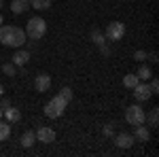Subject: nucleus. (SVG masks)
Returning <instances> with one entry per match:
<instances>
[{"label":"nucleus","instance_id":"nucleus-10","mask_svg":"<svg viewBox=\"0 0 159 157\" xmlns=\"http://www.w3.org/2000/svg\"><path fill=\"white\" fill-rule=\"evenodd\" d=\"M134 140H140V142H148V138H151V132H148V127H144V123H140V125H134Z\"/></svg>","mask_w":159,"mask_h":157},{"label":"nucleus","instance_id":"nucleus-7","mask_svg":"<svg viewBox=\"0 0 159 157\" xmlns=\"http://www.w3.org/2000/svg\"><path fill=\"white\" fill-rule=\"evenodd\" d=\"M34 134H36V142H45V145H49V142L55 140V132H53L51 127H47V125H40L38 130H34Z\"/></svg>","mask_w":159,"mask_h":157},{"label":"nucleus","instance_id":"nucleus-23","mask_svg":"<svg viewBox=\"0 0 159 157\" xmlns=\"http://www.w3.org/2000/svg\"><path fill=\"white\" fill-rule=\"evenodd\" d=\"M148 81H151V83H148V89H151V94H153V96H155V94H159V81H157V79H153V76H151Z\"/></svg>","mask_w":159,"mask_h":157},{"label":"nucleus","instance_id":"nucleus-15","mask_svg":"<svg viewBox=\"0 0 159 157\" xmlns=\"http://www.w3.org/2000/svg\"><path fill=\"white\" fill-rule=\"evenodd\" d=\"M51 2L53 0H30V7L36 11H47V9H51Z\"/></svg>","mask_w":159,"mask_h":157},{"label":"nucleus","instance_id":"nucleus-1","mask_svg":"<svg viewBox=\"0 0 159 157\" xmlns=\"http://www.w3.org/2000/svg\"><path fill=\"white\" fill-rule=\"evenodd\" d=\"M0 43L4 47L19 49L25 43V32L17 25H0Z\"/></svg>","mask_w":159,"mask_h":157},{"label":"nucleus","instance_id":"nucleus-21","mask_svg":"<svg viewBox=\"0 0 159 157\" xmlns=\"http://www.w3.org/2000/svg\"><path fill=\"white\" fill-rule=\"evenodd\" d=\"M2 72L7 74V76H15V74H17V66H15V64H4V66H2Z\"/></svg>","mask_w":159,"mask_h":157},{"label":"nucleus","instance_id":"nucleus-29","mask_svg":"<svg viewBox=\"0 0 159 157\" xmlns=\"http://www.w3.org/2000/svg\"><path fill=\"white\" fill-rule=\"evenodd\" d=\"M2 94H4V87H2V83H0V96H2Z\"/></svg>","mask_w":159,"mask_h":157},{"label":"nucleus","instance_id":"nucleus-32","mask_svg":"<svg viewBox=\"0 0 159 157\" xmlns=\"http://www.w3.org/2000/svg\"><path fill=\"white\" fill-rule=\"evenodd\" d=\"M0 9H2V0H0Z\"/></svg>","mask_w":159,"mask_h":157},{"label":"nucleus","instance_id":"nucleus-2","mask_svg":"<svg viewBox=\"0 0 159 157\" xmlns=\"http://www.w3.org/2000/svg\"><path fill=\"white\" fill-rule=\"evenodd\" d=\"M25 36L32 38V40H40V38L45 36V32H47V24H45V19L43 17H32V19H28V25H25Z\"/></svg>","mask_w":159,"mask_h":157},{"label":"nucleus","instance_id":"nucleus-31","mask_svg":"<svg viewBox=\"0 0 159 157\" xmlns=\"http://www.w3.org/2000/svg\"><path fill=\"white\" fill-rule=\"evenodd\" d=\"M2 21H4V19H2V15H0V25H2Z\"/></svg>","mask_w":159,"mask_h":157},{"label":"nucleus","instance_id":"nucleus-12","mask_svg":"<svg viewBox=\"0 0 159 157\" xmlns=\"http://www.w3.org/2000/svg\"><path fill=\"white\" fill-rule=\"evenodd\" d=\"M28 60H30V53H28V51H24V49H17L11 62L15 64V66H25V64H28Z\"/></svg>","mask_w":159,"mask_h":157},{"label":"nucleus","instance_id":"nucleus-5","mask_svg":"<svg viewBox=\"0 0 159 157\" xmlns=\"http://www.w3.org/2000/svg\"><path fill=\"white\" fill-rule=\"evenodd\" d=\"M125 36V24H121V21H112V24L106 25V30H104V38L106 40H121V38Z\"/></svg>","mask_w":159,"mask_h":157},{"label":"nucleus","instance_id":"nucleus-26","mask_svg":"<svg viewBox=\"0 0 159 157\" xmlns=\"http://www.w3.org/2000/svg\"><path fill=\"white\" fill-rule=\"evenodd\" d=\"M9 106H11V100L4 98V96H0V109L4 110V109H9Z\"/></svg>","mask_w":159,"mask_h":157},{"label":"nucleus","instance_id":"nucleus-20","mask_svg":"<svg viewBox=\"0 0 159 157\" xmlns=\"http://www.w3.org/2000/svg\"><path fill=\"white\" fill-rule=\"evenodd\" d=\"M148 125H151V127H157L159 125V109L157 106L148 113Z\"/></svg>","mask_w":159,"mask_h":157},{"label":"nucleus","instance_id":"nucleus-27","mask_svg":"<svg viewBox=\"0 0 159 157\" xmlns=\"http://www.w3.org/2000/svg\"><path fill=\"white\" fill-rule=\"evenodd\" d=\"M147 60L151 62V64H157L159 58H157V53H155V51H151V53H147Z\"/></svg>","mask_w":159,"mask_h":157},{"label":"nucleus","instance_id":"nucleus-6","mask_svg":"<svg viewBox=\"0 0 159 157\" xmlns=\"http://www.w3.org/2000/svg\"><path fill=\"white\" fill-rule=\"evenodd\" d=\"M132 91H134L136 102H147L148 98L153 96V94H151V89H148V83H147V81H140V83L136 85Z\"/></svg>","mask_w":159,"mask_h":157},{"label":"nucleus","instance_id":"nucleus-17","mask_svg":"<svg viewBox=\"0 0 159 157\" xmlns=\"http://www.w3.org/2000/svg\"><path fill=\"white\" fill-rule=\"evenodd\" d=\"M136 76H138V79H140V81H148V79H151V76H153V70H151V68H148L147 64H142V66H140V68H138V72H136Z\"/></svg>","mask_w":159,"mask_h":157},{"label":"nucleus","instance_id":"nucleus-4","mask_svg":"<svg viewBox=\"0 0 159 157\" xmlns=\"http://www.w3.org/2000/svg\"><path fill=\"white\" fill-rule=\"evenodd\" d=\"M125 121L129 125H140V123L147 121V113L140 109V104H132L129 109L125 110Z\"/></svg>","mask_w":159,"mask_h":157},{"label":"nucleus","instance_id":"nucleus-14","mask_svg":"<svg viewBox=\"0 0 159 157\" xmlns=\"http://www.w3.org/2000/svg\"><path fill=\"white\" fill-rule=\"evenodd\" d=\"M28 7H30V2H28V0H13V2H11V13L21 15V13L28 11Z\"/></svg>","mask_w":159,"mask_h":157},{"label":"nucleus","instance_id":"nucleus-11","mask_svg":"<svg viewBox=\"0 0 159 157\" xmlns=\"http://www.w3.org/2000/svg\"><path fill=\"white\" fill-rule=\"evenodd\" d=\"M2 117L9 121V123H17V121L21 119V110L15 109V106H9V109H4V115Z\"/></svg>","mask_w":159,"mask_h":157},{"label":"nucleus","instance_id":"nucleus-30","mask_svg":"<svg viewBox=\"0 0 159 157\" xmlns=\"http://www.w3.org/2000/svg\"><path fill=\"white\" fill-rule=\"evenodd\" d=\"M2 115H4V110H2V109H0V119H2Z\"/></svg>","mask_w":159,"mask_h":157},{"label":"nucleus","instance_id":"nucleus-19","mask_svg":"<svg viewBox=\"0 0 159 157\" xmlns=\"http://www.w3.org/2000/svg\"><path fill=\"white\" fill-rule=\"evenodd\" d=\"M91 40H93V43H96V45H104V43H106V38H104V32H100L98 28H93V30H91Z\"/></svg>","mask_w":159,"mask_h":157},{"label":"nucleus","instance_id":"nucleus-9","mask_svg":"<svg viewBox=\"0 0 159 157\" xmlns=\"http://www.w3.org/2000/svg\"><path fill=\"white\" fill-rule=\"evenodd\" d=\"M115 145L119 146V149H129V146L134 145V136L127 132H121L115 136Z\"/></svg>","mask_w":159,"mask_h":157},{"label":"nucleus","instance_id":"nucleus-22","mask_svg":"<svg viewBox=\"0 0 159 157\" xmlns=\"http://www.w3.org/2000/svg\"><path fill=\"white\" fill-rule=\"evenodd\" d=\"M60 96L64 98L66 102H72L74 94H72V89H70V87H61V89H60Z\"/></svg>","mask_w":159,"mask_h":157},{"label":"nucleus","instance_id":"nucleus-3","mask_svg":"<svg viewBox=\"0 0 159 157\" xmlns=\"http://www.w3.org/2000/svg\"><path fill=\"white\" fill-rule=\"evenodd\" d=\"M66 106H68V102H66V100L57 94L55 98H51L49 102H47V106H45V115H47L49 119H57V117H61V115H64Z\"/></svg>","mask_w":159,"mask_h":157},{"label":"nucleus","instance_id":"nucleus-28","mask_svg":"<svg viewBox=\"0 0 159 157\" xmlns=\"http://www.w3.org/2000/svg\"><path fill=\"white\" fill-rule=\"evenodd\" d=\"M100 53H102V55H110V47H106V45H100Z\"/></svg>","mask_w":159,"mask_h":157},{"label":"nucleus","instance_id":"nucleus-8","mask_svg":"<svg viewBox=\"0 0 159 157\" xmlns=\"http://www.w3.org/2000/svg\"><path fill=\"white\" fill-rule=\"evenodd\" d=\"M49 87H51V74H47V72L36 74V79H34V89L40 91V94H45V91H49Z\"/></svg>","mask_w":159,"mask_h":157},{"label":"nucleus","instance_id":"nucleus-16","mask_svg":"<svg viewBox=\"0 0 159 157\" xmlns=\"http://www.w3.org/2000/svg\"><path fill=\"white\" fill-rule=\"evenodd\" d=\"M9 136H11V123L0 119V142H4Z\"/></svg>","mask_w":159,"mask_h":157},{"label":"nucleus","instance_id":"nucleus-18","mask_svg":"<svg viewBox=\"0 0 159 157\" xmlns=\"http://www.w3.org/2000/svg\"><path fill=\"white\" fill-rule=\"evenodd\" d=\"M138 83H140V79H138L136 74H125V76H123V85H125L127 89H134Z\"/></svg>","mask_w":159,"mask_h":157},{"label":"nucleus","instance_id":"nucleus-13","mask_svg":"<svg viewBox=\"0 0 159 157\" xmlns=\"http://www.w3.org/2000/svg\"><path fill=\"white\" fill-rule=\"evenodd\" d=\"M21 146L24 149H30V146L36 145V134H34V130H28V132H24V136H21Z\"/></svg>","mask_w":159,"mask_h":157},{"label":"nucleus","instance_id":"nucleus-24","mask_svg":"<svg viewBox=\"0 0 159 157\" xmlns=\"http://www.w3.org/2000/svg\"><path fill=\"white\" fill-rule=\"evenodd\" d=\"M102 134H104V136H112V134H115V125H112V123H106V125L102 127Z\"/></svg>","mask_w":159,"mask_h":157},{"label":"nucleus","instance_id":"nucleus-25","mask_svg":"<svg viewBox=\"0 0 159 157\" xmlns=\"http://www.w3.org/2000/svg\"><path fill=\"white\" fill-rule=\"evenodd\" d=\"M134 60L136 62H147V53H144L142 49H138V51L134 53Z\"/></svg>","mask_w":159,"mask_h":157}]
</instances>
